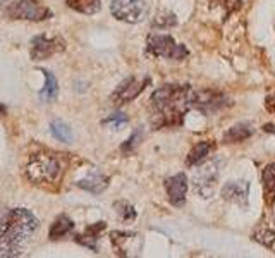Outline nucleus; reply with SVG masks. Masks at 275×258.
I'll list each match as a JSON object with an SVG mask.
<instances>
[{"instance_id": "10", "label": "nucleus", "mask_w": 275, "mask_h": 258, "mask_svg": "<svg viewBox=\"0 0 275 258\" xmlns=\"http://www.w3.org/2000/svg\"><path fill=\"white\" fill-rule=\"evenodd\" d=\"M165 190H167L169 200L172 205L181 206L186 200L187 193V177L184 174H176L174 177H169L165 181Z\"/></svg>"}, {"instance_id": "7", "label": "nucleus", "mask_w": 275, "mask_h": 258, "mask_svg": "<svg viewBox=\"0 0 275 258\" xmlns=\"http://www.w3.org/2000/svg\"><path fill=\"white\" fill-rule=\"evenodd\" d=\"M64 49H66V42L62 38H59V36L48 38L45 35H40L33 40V45H31V59L33 60L50 59L55 53L64 52Z\"/></svg>"}, {"instance_id": "20", "label": "nucleus", "mask_w": 275, "mask_h": 258, "mask_svg": "<svg viewBox=\"0 0 275 258\" xmlns=\"http://www.w3.org/2000/svg\"><path fill=\"white\" fill-rule=\"evenodd\" d=\"M43 76H45V88L42 90V93H40V98L42 100H53V98L57 97V92H59V85H57V79L53 78V74L50 71H43Z\"/></svg>"}, {"instance_id": "14", "label": "nucleus", "mask_w": 275, "mask_h": 258, "mask_svg": "<svg viewBox=\"0 0 275 258\" xmlns=\"http://www.w3.org/2000/svg\"><path fill=\"white\" fill-rule=\"evenodd\" d=\"M212 150H213V143H210V141H200V143H196L186 158L187 167H193V165H196V163H200L201 160H205L206 155Z\"/></svg>"}, {"instance_id": "11", "label": "nucleus", "mask_w": 275, "mask_h": 258, "mask_svg": "<svg viewBox=\"0 0 275 258\" xmlns=\"http://www.w3.org/2000/svg\"><path fill=\"white\" fill-rule=\"evenodd\" d=\"M79 188H83V190L90 191V193H102L105 188L108 186V177L103 176V174H98V172H93L90 174L88 177H85L83 181H79L78 183Z\"/></svg>"}, {"instance_id": "21", "label": "nucleus", "mask_w": 275, "mask_h": 258, "mask_svg": "<svg viewBox=\"0 0 275 258\" xmlns=\"http://www.w3.org/2000/svg\"><path fill=\"white\" fill-rule=\"evenodd\" d=\"M52 133L57 140L64 141V143H69L72 138V133H71V129H69V126L64 124V122H60V121L52 122Z\"/></svg>"}, {"instance_id": "1", "label": "nucleus", "mask_w": 275, "mask_h": 258, "mask_svg": "<svg viewBox=\"0 0 275 258\" xmlns=\"http://www.w3.org/2000/svg\"><path fill=\"white\" fill-rule=\"evenodd\" d=\"M38 229V219L28 208H0V257H17Z\"/></svg>"}, {"instance_id": "3", "label": "nucleus", "mask_w": 275, "mask_h": 258, "mask_svg": "<svg viewBox=\"0 0 275 258\" xmlns=\"http://www.w3.org/2000/svg\"><path fill=\"white\" fill-rule=\"evenodd\" d=\"M64 165L59 157L48 154H38L30 160L26 167V176L35 184H52L60 181Z\"/></svg>"}, {"instance_id": "24", "label": "nucleus", "mask_w": 275, "mask_h": 258, "mask_svg": "<svg viewBox=\"0 0 275 258\" xmlns=\"http://www.w3.org/2000/svg\"><path fill=\"white\" fill-rule=\"evenodd\" d=\"M115 206H121L122 210H117L119 213H121L122 220H133L136 217V212L135 208H133L131 205H128L126 202H121V203H115Z\"/></svg>"}, {"instance_id": "16", "label": "nucleus", "mask_w": 275, "mask_h": 258, "mask_svg": "<svg viewBox=\"0 0 275 258\" xmlns=\"http://www.w3.org/2000/svg\"><path fill=\"white\" fill-rule=\"evenodd\" d=\"M262 179H263V191H265L267 202L274 203V200H275V162L265 167Z\"/></svg>"}, {"instance_id": "23", "label": "nucleus", "mask_w": 275, "mask_h": 258, "mask_svg": "<svg viewBox=\"0 0 275 258\" xmlns=\"http://www.w3.org/2000/svg\"><path fill=\"white\" fill-rule=\"evenodd\" d=\"M177 21H176V16L174 14H158L157 19L153 21L155 26H160V28H169V26H174Z\"/></svg>"}, {"instance_id": "5", "label": "nucleus", "mask_w": 275, "mask_h": 258, "mask_svg": "<svg viewBox=\"0 0 275 258\" xmlns=\"http://www.w3.org/2000/svg\"><path fill=\"white\" fill-rule=\"evenodd\" d=\"M148 52L172 60H183L189 53L186 47L176 43V40L169 35H151L148 38Z\"/></svg>"}, {"instance_id": "9", "label": "nucleus", "mask_w": 275, "mask_h": 258, "mask_svg": "<svg viewBox=\"0 0 275 258\" xmlns=\"http://www.w3.org/2000/svg\"><path fill=\"white\" fill-rule=\"evenodd\" d=\"M148 83H150V79L148 78H143V79L129 78V79H126V81L121 83L119 88L112 93V102L117 103V105H122V103H128V102L135 100V98H138L141 93H143V90L146 88Z\"/></svg>"}, {"instance_id": "4", "label": "nucleus", "mask_w": 275, "mask_h": 258, "mask_svg": "<svg viewBox=\"0 0 275 258\" xmlns=\"http://www.w3.org/2000/svg\"><path fill=\"white\" fill-rule=\"evenodd\" d=\"M7 16L12 17V19L40 23V21L52 17V10L40 0H14L7 7Z\"/></svg>"}, {"instance_id": "18", "label": "nucleus", "mask_w": 275, "mask_h": 258, "mask_svg": "<svg viewBox=\"0 0 275 258\" xmlns=\"http://www.w3.org/2000/svg\"><path fill=\"white\" fill-rule=\"evenodd\" d=\"M72 227H74V222H72L67 215H60L59 219L52 224V227H50V232H48L50 239L64 238V236H67L69 232L72 231Z\"/></svg>"}, {"instance_id": "19", "label": "nucleus", "mask_w": 275, "mask_h": 258, "mask_svg": "<svg viewBox=\"0 0 275 258\" xmlns=\"http://www.w3.org/2000/svg\"><path fill=\"white\" fill-rule=\"evenodd\" d=\"M249 136H251V129H249V126L248 124H237L224 134V141H226V143H239V141L248 140Z\"/></svg>"}, {"instance_id": "25", "label": "nucleus", "mask_w": 275, "mask_h": 258, "mask_svg": "<svg viewBox=\"0 0 275 258\" xmlns=\"http://www.w3.org/2000/svg\"><path fill=\"white\" fill-rule=\"evenodd\" d=\"M255 239L260 243H263L265 246H272V243L275 241V232L274 231H265V232H256L255 234Z\"/></svg>"}, {"instance_id": "2", "label": "nucleus", "mask_w": 275, "mask_h": 258, "mask_svg": "<svg viewBox=\"0 0 275 258\" xmlns=\"http://www.w3.org/2000/svg\"><path fill=\"white\" fill-rule=\"evenodd\" d=\"M194 90L189 85H165L151 95L153 126H179L189 108H193Z\"/></svg>"}, {"instance_id": "15", "label": "nucleus", "mask_w": 275, "mask_h": 258, "mask_svg": "<svg viewBox=\"0 0 275 258\" xmlns=\"http://www.w3.org/2000/svg\"><path fill=\"white\" fill-rule=\"evenodd\" d=\"M215 179L217 174L210 172V170H203L200 176H196V191L201 193L205 198H208L213 193V188H215Z\"/></svg>"}, {"instance_id": "13", "label": "nucleus", "mask_w": 275, "mask_h": 258, "mask_svg": "<svg viewBox=\"0 0 275 258\" xmlns=\"http://www.w3.org/2000/svg\"><path fill=\"white\" fill-rule=\"evenodd\" d=\"M222 195L226 200H230V202H237V203H246V198H248V184L242 183H230L227 184L222 190Z\"/></svg>"}, {"instance_id": "29", "label": "nucleus", "mask_w": 275, "mask_h": 258, "mask_svg": "<svg viewBox=\"0 0 275 258\" xmlns=\"http://www.w3.org/2000/svg\"><path fill=\"white\" fill-rule=\"evenodd\" d=\"M2 2H3V0H0V3H2Z\"/></svg>"}, {"instance_id": "17", "label": "nucleus", "mask_w": 275, "mask_h": 258, "mask_svg": "<svg viewBox=\"0 0 275 258\" xmlns=\"http://www.w3.org/2000/svg\"><path fill=\"white\" fill-rule=\"evenodd\" d=\"M66 3L72 10H78L81 14H88V16L98 12L100 7H102L100 0H66Z\"/></svg>"}, {"instance_id": "12", "label": "nucleus", "mask_w": 275, "mask_h": 258, "mask_svg": "<svg viewBox=\"0 0 275 258\" xmlns=\"http://www.w3.org/2000/svg\"><path fill=\"white\" fill-rule=\"evenodd\" d=\"M105 227H107V226H105V222L93 224V226L86 227L85 234L78 236V238H76V241H78L79 245L86 246V248H92L93 252H96V245H95V243H96V239H98L100 232H102Z\"/></svg>"}, {"instance_id": "28", "label": "nucleus", "mask_w": 275, "mask_h": 258, "mask_svg": "<svg viewBox=\"0 0 275 258\" xmlns=\"http://www.w3.org/2000/svg\"><path fill=\"white\" fill-rule=\"evenodd\" d=\"M0 112H5V108H3L2 105H0Z\"/></svg>"}, {"instance_id": "22", "label": "nucleus", "mask_w": 275, "mask_h": 258, "mask_svg": "<svg viewBox=\"0 0 275 258\" xmlns=\"http://www.w3.org/2000/svg\"><path fill=\"white\" fill-rule=\"evenodd\" d=\"M210 2L215 7H222L226 10V14L234 12V10H237L241 7V0H210Z\"/></svg>"}, {"instance_id": "6", "label": "nucleus", "mask_w": 275, "mask_h": 258, "mask_svg": "<svg viewBox=\"0 0 275 258\" xmlns=\"http://www.w3.org/2000/svg\"><path fill=\"white\" fill-rule=\"evenodd\" d=\"M110 10L115 19L122 23L135 24L139 23L146 14V5L143 0H114L110 5Z\"/></svg>"}, {"instance_id": "27", "label": "nucleus", "mask_w": 275, "mask_h": 258, "mask_svg": "<svg viewBox=\"0 0 275 258\" xmlns=\"http://www.w3.org/2000/svg\"><path fill=\"white\" fill-rule=\"evenodd\" d=\"M267 108H269L272 114H275V97H269V98H267Z\"/></svg>"}, {"instance_id": "8", "label": "nucleus", "mask_w": 275, "mask_h": 258, "mask_svg": "<svg viewBox=\"0 0 275 258\" xmlns=\"http://www.w3.org/2000/svg\"><path fill=\"white\" fill-rule=\"evenodd\" d=\"M229 103V98L219 92H212V90H205V92H194L193 97V108H198L205 114H213V112L220 110L222 107Z\"/></svg>"}, {"instance_id": "26", "label": "nucleus", "mask_w": 275, "mask_h": 258, "mask_svg": "<svg viewBox=\"0 0 275 258\" xmlns=\"http://www.w3.org/2000/svg\"><path fill=\"white\" fill-rule=\"evenodd\" d=\"M105 122H114V126H122V124H126L128 122V117H126L124 114H114V115H110V117L107 119Z\"/></svg>"}]
</instances>
